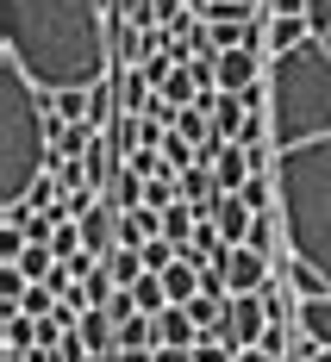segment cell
<instances>
[{
  "instance_id": "3",
  "label": "cell",
  "mask_w": 331,
  "mask_h": 362,
  "mask_svg": "<svg viewBox=\"0 0 331 362\" xmlns=\"http://www.w3.org/2000/svg\"><path fill=\"white\" fill-rule=\"evenodd\" d=\"M50 156H57V125L44 88H32L0 57V206H25V194L50 175Z\"/></svg>"
},
{
  "instance_id": "4",
  "label": "cell",
  "mask_w": 331,
  "mask_h": 362,
  "mask_svg": "<svg viewBox=\"0 0 331 362\" xmlns=\"http://www.w3.org/2000/svg\"><path fill=\"white\" fill-rule=\"evenodd\" d=\"M219 275H225V293H231V300H257V293L275 281V262H269V256H257L250 244H238V250L225 256Z\"/></svg>"
},
{
  "instance_id": "14",
  "label": "cell",
  "mask_w": 331,
  "mask_h": 362,
  "mask_svg": "<svg viewBox=\"0 0 331 362\" xmlns=\"http://www.w3.org/2000/svg\"><path fill=\"white\" fill-rule=\"evenodd\" d=\"M238 200H244V206H250L257 218H262V213H281V194H275V175H250Z\"/></svg>"
},
{
  "instance_id": "18",
  "label": "cell",
  "mask_w": 331,
  "mask_h": 362,
  "mask_svg": "<svg viewBox=\"0 0 331 362\" xmlns=\"http://www.w3.org/2000/svg\"><path fill=\"white\" fill-rule=\"evenodd\" d=\"M269 6V19H306L313 13V0H262Z\"/></svg>"
},
{
  "instance_id": "8",
  "label": "cell",
  "mask_w": 331,
  "mask_h": 362,
  "mask_svg": "<svg viewBox=\"0 0 331 362\" xmlns=\"http://www.w3.org/2000/svg\"><path fill=\"white\" fill-rule=\"evenodd\" d=\"M200 337H207V331L187 319V306H169V313L156 319V350H194Z\"/></svg>"
},
{
  "instance_id": "6",
  "label": "cell",
  "mask_w": 331,
  "mask_h": 362,
  "mask_svg": "<svg viewBox=\"0 0 331 362\" xmlns=\"http://www.w3.org/2000/svg\"><path fill=\"white\" fill-rule=\"evenodd\" d=\"M213 225H219V238L225 244H231V250H238V244H250V225H257V213H250V206H244V200H238V194H219V200H213Z\"/></svg>"
},
{
  "instance_id": "2",
  "label": "cell",
  "mask_w": 331,
  "mask_h": 362,
  "mask_svg": "<svg viewBox=\"0 0 331 362\" xmlns=\"http://www.w3.org/2000/svg\"><path fill=\"white\" fill-rule=\"evenodd\" d=\"M0 57L44 94L100 88L112 69L107 0H0Z\"/></svg>"
},
{
  "instance_id": "24",
  "label": "cell",
  "mask_w": 331,
  "mask_h": 362,
  "mask_svg": "<svg viewBox=\"0 0 331 362\" xmlns=\"http://www.w3.org/2000/svg\"><path fill=\"white\" fill-rule=\"evenodd\" d=\"M6 362H25V356H6Z\"/></svg>"
},
{
  "instance_id": "12",
  "label": "cell",
  "mask_w": 331,
  "mask_h": 362,
  "mask_svg": "<svg viewBox=\"0 0 331 362\" xmlns=\"http://www.w3.org/2000/svg\"><path fill=\"white\" fill-rule=\"evenodd\" d=\"M50 100V119L57 125H88V112H94V88H69V94H44Z\"/></svg>"
},
{
  "instance_id": "20",
  "label": "cell",
  "mask_w": 331,
  "mask_h": 362,
  "mask_svg": "<svg viewBox=\"0 0 331 362\" xmlns=\"http://www.w3.org/2000/svg\"><path fill=\"white\" fill-rule=\"evenodd\" d=\"M150 362H194V350H156Z\"/></svg>"
},
{
  "instance_id": "9",
  "label": "cell",
  "mask_w": 331,
  "mask_h": 362,
  "mask_svg": "<svg viewBox=\"0 0 331 362\" xmlns=\"http://www.w3.org/2000/svg\"><path fill=\"white\" fill-rule=\"evenodd\" d=\"M112 88H119V112H125V119H144L150 100H156V81H150L144 69H125Z\"/></svg>"
},
{
  "instance_id": "10",
  "label": "cell",
  "mask_w": 331,
  "mask_h": 362,
  "mask_svg": "<svg viewBox=\"0 0 331 362\" xmlns=\"http://www.w3.org/2000/svg\"><path fill=\"white\" fill-rule=\"evenodd\" d=\"M207 112H213V138H225V144H238V138H244V125H250V112H244L238 94H219Z\"/></svg>"
},
{
  "instance_id": "11",
  "label": "cell",
  "mask_w": 331,
  "mask_h": 362,
  "mask_svg": "<svg viewBox=\"0 0 331 362\" xmlns=\"http://www.w3.org/2000/svg\"><path fill=\"white\" fill-rule=\"evenodd\" d=\"M213 181H219V194H244V181H250V156L238 144H225L213 156Z\"/></svg>"
},
{
  "instance_id": "23",
  "label": "cell",
  "mask_w": 331,
  "mask_h": 362,
  "mask_svg": "<svg viewBox=\"0 0 331 362\" xmlns=\"http://www.w3.org/2000/svg\"><path fill=\"white\" fill-rule=\"evenodd\" d=\"M313 362H331V350H319V356H313Z\"/></svg>"
},
{
  "instance_id": "16",
  "label": "cell",
  "mask_w": 331,
  "mask_h": 362,
  "mask_svg": "<svg viewBox=\"0 0 331 362\" xmlns=\"http://www.w3.org/2000/svg\"><path fill=\"white\" fill-rule=\"evenodd\" d=\"M194 362H238V350H231V344H225L219 331H207V337H200V344H194Z\"/></svg>"
},
{
  "instance_id": "22",
  "label": "cell",
  "mask_w": 331,
  "mask_h": 362,
  "mask_svg": "<svg viewBox=\"0 0 331 362\" xmlns=\"http://www.w3.org/2000/svg\"><path fill=\"white\" fill-rule=\"evenodd\" d=\"M231 6H244V13H257V6H262V0H231Z\"/></svg>"
},
{
  "instance_id": "19",
  "label": "cell",
  "mask_w": 331,
  "mask_h": 362,
  "mask_svg": "<svg viewBox=\"0 0 331 362\" xmlns=\"http://www.w3.org/2000/svg\"><path fill=\"white\" fill-rule=\"evenodd\" d=\"M262 350H269L275 362L288 356V325H269V337H262Z\"/></svg>"
},
{
  "instance_id": "21",
  "label": "cell",
  "mask_w": 331,
  "mask_h": 362,
  "mask_svg": "<svg viewBox=\"0 0 331 362\" xmlns=\"http://www.w3.org/2000/svg\"><path fill=\"white\" fill-rule=\"evenodd\" d=\"M238 362H275V356H269V350H244Z\"/></svg>"
},
{
  "instance_id": "15",
  "label": "cell",
  "mask_w": 331,
  "mask_h": 362,
  "mask_svg": "<svg viewBox=\"0 0 331 362\" xmlns=\"http://www.w3.org/2000/svg\"><path fill=\"white\" fill-rule=\"evenodd\" d=\"M262 313H269V325H288V319L300 313V300H288L281 281H269V288H262Z\"/></svg>"
},
{
  "instance_id": "13",
  "label": "cell",
  "mask_w": 331,
  "mask_h": 362,
  "mask_svg": "<svg viewBox=\"0 0 331 362\" xmlns=\"http://www.w3.org/2000/svg\"><path fill=\"white\" fill-rule=\"evenodd\" d=\"M107 275L119 281V288H138V281H144V256H138V244H119V250L107 256Z\"/></svg>"
},
{
  "instance_id": "5",
  "label": "cell",
  "mask_w": 331,
  "mask_h": 362,
  "mask_svg": "<svg viewBox=\"0 0 331 362\" xmlns=\"http://www.w3.org/2000/svg\"><path fill=\"white\" fill-rule=\"evenodd\" d=\"M219 337L244 356V350H262V337H269V313H262V293L257 300H231V313H225Z\"/></svg>"
},
{
  "instance_id": "7",
  "label": "cell",
  "mask_w": 331,
  "mask_h": 362,
  "mask_svg": "<svg viewBox=\"0 0 331 362\" xmlns=\"http://www.w3.org/2000/svg\"><path fill=\"white\" fill-rule=\"evenodd\" d=\"M294 331L313 344V350H331V293H313V300H300Z\"/></svg>"
},
{
  "instance_id": "17",
  "label": "cell",
  "mask_w": 331,
  "mask_h": 362,
  "mask_svg": "<svg viewBox=\"0 0 331 362\" xmlns=\"http://www.w3.org/2000/svg\"><path fill=\"white\" fill-rule=\"evenodd\" d=\"M306 19H313V37L331 50V0H313V13H306Z\"/></svg>"
},
{
  "instance_id": "1",
  "label": "cell",
  "mask_w": 331,
  "mask_h": 362,
  "mask_svg": "<svg viewBox=\"0 0 331 362\" xmlns=\"http://www.w3.org/2000/svg\"><path fill=\"white\" fill-rule=\"evenodd\" d=\"M269 125L288 262L331 293V50L319 37L269 63Z\"/></svg>"
}]
</instances>
